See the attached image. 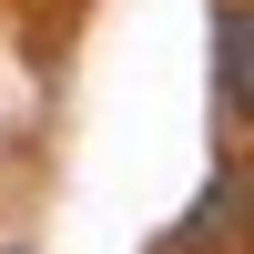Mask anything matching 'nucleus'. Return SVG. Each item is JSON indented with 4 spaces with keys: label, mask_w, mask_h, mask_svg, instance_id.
I'll return each mask as SVG.
<instances>
[{
    "label": "nucleus",
    "mask_w": 254,
    "mask_h": 254,
    "mask_svg": "<svg viewBox=\"0 0 254 254\" xmlns=\"http://www.w3.org/2000/svg\"><path fill=\"white\" fill-rule=\"evenodd\" d=\"M214 92H224V112L254 102V20H244V0L214 10Z\"/></svg>",
    "instance_id": "obj_1"
}]
</instances>
